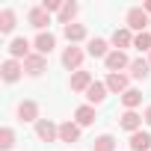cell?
Listing matches in <instances>:
<instances>
[{
	"mask_svg": "<svg viewBox=\"0 0 151 151\" xmlns=\"http://www.w3.org/2000/svg\"><path fill=\"white\" fill-rule=\"evenodd\" d=\"M104 83H107V89H110L113 95H119V98L130 89V77H127V74H107Z\"/></svg>",
	"mask_w": 151,
	"mask_h": 151,
	"instance_id": "8",
	"label": "cell"
},
{
	"mask_svg": "<svg viewBox=\"0 0 151 151\" xmlns=\"http://www.w3.org/2000/svg\"><path fill=\"white\" fill-rule=\"evenodd\" d=\"M36 136L42 142H56L59 139V124H53L50 119H39L36 122Z\"/></svg>",
	"mask_w": 151,
	"mask_h": 151,
	"instance_id": "6",
	"label": "cell"
},
{
	"mask_svg": "<svg viewBox=\"0 0 151 151\" xmlns=\"http://www.w3.org/2000/svg\"><path fill=\"white\" fill-rule=\"evenodd\" d=\"M80 130H83V127L74 122V119L62 122V124H59V142H77V139H80Z\"/></svg>",
	"mask_w": 151,
	"mask_h": 151,
	"instance_id": "13",
	"label": "cell"
},
{
	"mask_svg": "<svg viewBox=\"0 0 151 151\" xmlns=\"http://www.w3.org/2000/svg\"><path fill=\"white\" fill-rule=\"evenodd\" d=\"M47 71V56H42V53H30L27 59H24V74H30V77H42V74Z\"/></svg>",
	"mask_w": 151,
	"mask_h": 151,
	"instance_id": "3",
	"label": "cell"
},
{
	"mask_svg": "<svg viewBox=\"0 0 151 151\" xmlns=\"http://www.w3.org/2000/svg\"><path fill=\"white\" fill-rule=\"evenodd\" d=\"M24 74V62L18 59H3V65H0V77H3V83H18Z\"/></svg>",
	"mask_w": 151,
	"mask_h": 151,
	"instance_id": "4",
	"label": "cell"
},
{
	"mask_svg": "<svg viewBox=\"0 0 151 151\" xmlns=\"http://www.w3.org/2000/svg\"><path fill=\"white\" fill-rule=\"evenodd\" d=\"M18 119L21 122H39V104L36 101H21L18 104Z\"/></svg>",
	"mask_w": 151,
	"mask_h": 151,
	"instance_id": "20",
	"label": "cell"
},
{
	"mask_svg": "<svg viewBox=\"0 0 151 151\" xmlns=\"http://www.w3.org/2000/svg\"><path fill=\"white\" fill-rule=\"evenodd\" d=\"M62 36L68 39V45H80V42H86V27L83 24H68V27H62Z\"/></svg>",
	"mask_w": 151,
	"mask_h": 151,
	"instance_id": "16",
	"label": "cell"
},
{
	"mask_svg": "<svg viewBox=\"0 0 151 151\" xmlns=\"http://www.w3.org/2000/svg\"><path fill=\"white\" fill-rule=\"evenodd\" d=\"M62 3H65V0H42L39 6H42L45 12H56V15H59V9H62Z\"/></svg>",
	"mask_w": 151,
	"mask_h": 151,
	"instance_id": "28",
	"label": "cell"
},
{
	"mask_svg": "<svg viewBox=\"0 0 151 151\" xmlns=\"http://www.w3.org/2000/svg\"><path fill=\"white\" fill-rule=\"evenodd\" d=\"M142 119H145V124H148V127H151V104H148V107H145V113H142Z\"/></svg>",
	"mask_w": 151,
	"mask_h": 151,
	"instance_id": "29",
	"label": "cell"
},
{
	"mask_svg": "<svg viewBox=\"0 0 151 151\" xmlns=\"http://www.w3.org/2000/svg\"><path fill=\"white\" fill-rule=\"evenodd\" d=\"M122 104H124V110H136V107L142 104V92L130 86V89H127V92L122 95Z\"/></svg>",
	"mask_w": 151,
	"mask_h": 151,
	"instance_id": "24",
	"label": "cell"
},
{
	"mask_svg": "<svg viewBox=\"0 0 151 151\" xmlns=\"http://www.w3.org/2000/svg\"><path fill=\"white\" fill-rule=\"evenodd\" d=\"M148 62H151V53H148Z\"/></svg>",
	"mask_w": 151,
	"mask_h": 151,
	"instance_id": "31",
	"label": "cell"
},
{
	"mask_svg": "<svg viewBox=\"0 0 151 151\" xmlns=\"http://www.w3.org/2000/svg\"><path fill=\"white\" fill-rule=\"evenodd\" d=\"M12 148H15V130L0 127V151H12Z\"/></svg>",
	"mask_w": 151,
	"mask_h": 151,
	"instance_id": "25",
	"label": "cell"
},
{
	"mask_svg": "<svg viewBox=\"0 0 151 151\" xmlns=\"http://www.w3.org/2000/svg\"><path fill=\"white\" fill-rule=\"evenodd\" d=\"M27 21H30V27H36L39 33H47L45 27L50 24V12H45L42 6H33V9L27 12Z\"/></svg>",
	"mask_w": 151,
	"mask_h": 151,
	"instance_id": "9",
	"label": "cell"
},
{
	"mask_svg": "<svg viewBox=\"0 0 151 151\" xmlns=\"http://www.w3.org/2000/svg\"><path fill=\"white\" fill-rule=\"evenodd\" d=\"M86 53L89 56H98V59H107L110 56V42L107 39H89L86 42Z\"/></svg>",
	"mask_w": 151,
	"mask_h": 151,
	"instance_id": "15",
	"label": "cell"
},
{
	"mask_svg": "<svg viewBox=\"0 0 151 151\" xmlns=\"http://www.w3.org/2000/svg\"><path fill=\"white\" fill-rule=\"evenodd\" d=\"M133 36L136 33H148V27H151V18L145 15V9L142 6H133V9H127V24H124Z\"/></svg>",
	"mask_w": 151,
	"mask_h": 151,
	"instance_id": "1",
	"label": "cell"
},
{
	"mask_svg": "<svg viewBox=\"0 0 151 151\" xmlns=\"http://www.w3.org/2000/svg\"><path fill=\"white\" fill-rule=\"evenodd\" d=\"M107 95H110V89H107V83H98V80H95V83L89 86V92H86V101H89V104L95 107V104H101V101H104Z\"/></svg>",
	"mask_w": 151,
	"mask_h": 151,
	"instance_id": "22",
	"label": "cell"
},
{
	"mask_svg": "<svg viewBox=\"0 0 151 151\" xmlns=\"http://www.w3.org/2000/svg\"><path fill=\"white\" fill-rule=\"evenodd\" d=\"M142 9H145V15L151 18V0H148V3H142Z\"/></svg>",
	"mask_w": 151,
	"mask_h": 151,
	"instance_id": "30",
	"label": "cell"
},
{
	"mask_svg": "<svg viewBox=\"0 0 151 151\" xmlns=\"http://www.w3.org/2000/svg\"><path fill=\"white\" fill-rule=\"evenodd\" d=\"M148 74H151V62L148 59H142V56L139 59H130V77L133 80H145Z\"/></svg>",
	"mask_w": 151,
	"mask_h": 151,
	"instance_id": "21",
	"label": "cell"
},
{
	"mask_svg": "<svg viewBox=\"0 0 151 151\" xmlns=\"http://www.w3.org/2000/svg\"><path fill=\"white\" fill-rule=\"evenodd\" d=\"M33 47H36V53L47 56V53L56 47V36H53V33H39V36H36V42H33Z\"/></svg>",
	"mask_w": 151,
	"mask_h": 151,
	"instance_id": "14",
	"label": "cell"
},
{
	"mask_svg": "<svg viewBox=\"0 0 151 151\" xmlns=\"http://www.w3.org/2000/svg\"><path fill=\"white\" fill-rule=\"evenodd\" d=\"M74 122H77L80 127H89L95 122V107L92 104H80L77 110H74Z\"/></svg>",
	"mask_w": 151,
	"mask_h": 151,
	"instance_id": "19",
	"label": "cell"
},
{
	"mask_svg": "<svg viewBox=\"0 0 151 151\" xmlns=\"http://www.w3.org/2000/svg\"><path fill=\"white\" fill-rule=\"evenodd\" d=\"M104 65H107L110 74H124V68H130V59H127L124 50H110V56L104 59Z\"/></svg>",
	"mask_w": 151,
	"mask_h": 151,
	"instance_id": "5",
	"label": "cell"
},
{
	"mask_svg": "<svg viewBox=\"0 0 151 151\" xmlns=\"http://www.w3.org/2000/svg\"><path fill=\"white\" fill-rule=\"evenodd\" d=\"M92 151H116V136L113 133H101L92 139Z\"/></svg>",
	"mask_w": 151,
	"mask_h": 151,
	"instance_id": "23",
	"label": "cell"
},
{
	"mask_svg": "<svg viewBox=\"0 0 151 151\" xmlns=\"http://www.w3.org/2000/svg\"><path fill=\"white\" fill-rule=\"evenodd\" d=\"M30 53H33V50H30V42H27L24 36H15V39L9 42V59H18V62H24Z\"/></svg>",
	"mask_w": 151,
	"mask_h": 151,
	"instance_id": "7",
	"label": "cell"
},
{
	"mask_svg": "<svg viewBox=\"0 0 151 151\" xmlns=\"http://www.w3.org/2000/svg\"><path fill=\"white\" fill-rule=\"evenodd\" d=\"M83 56H86V50L83 47H77V45H68L65 50H62V65L74 74V71H80V65H83Z\"/></svg>",
	"mask_w": 151,
	"mask_h": 151,
	"instance_id": "2",
	"label": "cell"
},
{
	"mask_svg": "<svg viewBox=\"0 0 151 151\" xmlns=\"http://www.w3.org/2000/svg\"><path fill=\"white\" fill-rule=\"evenodd\" d=\"M77 12H80V6L74 3V0H65L56 18H59V24H62V27H68V24H74V18H77Z\"/></svg>",
	"mask_w": 151,
	"mask_h": 151,
	"instance_id": "18",
	"label": "cell"
},
{
	"mask_svg": "<svg viewBox=\"0 0 151 151\" xmlns=\"http://www.w3.org/2000/svg\"><path fill=\"white\" fill-rule=\"evenodd\" d=\"M92 83H95V77H92L89 71H83V68L71 74V92H83V95H86Z\"/></svg>",
	"mask_w": 151,
	"mask_h": 151,
	"instance_id": "12",
	"label": "cell"
},
{
	"mask_svg": "<svg viewBox=\"0 0 151 151\" xmlns=\"http://www.w3.org/2000/svg\"><path fill=\"white\" fill-rule=\"evenodd\" d=\"M110 45H113V50H127V47H133V33L127 27H119L110 36Z\"/></svg>",
	"mask_w": 151,
	"mask_h": 151,
	"instance_id": "10",
	"label": "cell"
},
{
	"mask_svg": "<svg viewBox=\"0 0 151 151\" xmlns=\"http://www.w3.org/2000/svg\"><path fill=\"white\" fill-rule=\"evenodd\" d=\"M133 47L139 53H151V33H136L133 36Z\"/></svg>",
	"mask_w": 151,
	"mask_h": 151,
	"instance_id": "26",
	"label": "cell"
},
{
	"mask_svg": "<svg viewBox=\"0 0 151 151\" xmlns=\"http://www.w3.org/2000/svg\"><path fill=\"white\" fill-rule=\"evenodd\" d=\"M142 116L136 113V110H124L122 113V119H119V124H122V130H127V133H136V130H142Z\"/></svg>",
	"mask_w": 151,
	"mask_h": 151,
	"instance_id": "11",
	"label": "cell"
},
{
	"mask_svg": "<svg viewBox=\"0 0 151 151\" xmlns=\"http://www.w3.org/2000/svg\"><path fill=\"white\" fill-rule=\"evenodd\" d=\"M12 30H15V12L3 9L0 12V33H12Z\"/></svg>",
	"mask_w": 151,
	"mask_h": 151,
	"instance_id": "27",
	"label": "cell"
},
{
	"mask_svg": "<svg viewBox=\"0 0 151 151\" xmlns=\"http://www.w3.org/2000/svg\"><path fill=\"white\" fill-rule=\"evenodd\" d=\"M130 151H151V133L148 130H136V133H130Z\"/></svg>",
	"mask_w": 151,
	"mask_h": 151,
	"instance_id": "17",
	"label": "cell"
}]
</instances>
